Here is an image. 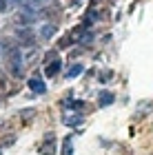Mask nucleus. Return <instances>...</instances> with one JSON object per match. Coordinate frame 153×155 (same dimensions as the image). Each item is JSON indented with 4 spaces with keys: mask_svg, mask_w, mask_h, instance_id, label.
Listing matches in <instances>:
<instances>
[{
    "mask_svg": "<svg viewBox=\"0 0 153 155\" xmlns=\"http://www.w3.org/2000/svg\"><path fill=\"white\" fill-rule=\"evenodd\" d=\"M7 60H9V67H11V71L13 73H20L22 71V55H20V49L18 47H7Z\"/></svg>",
    "mask_w": 153,
    "mask_h": 155,
    "instance_id": "nucleus-1",
    "label": "nucleus"
},
{
    "mask_svg": "<svg viewBox=\"0 0 153 155\" xmlns=\"http://www.w3.org/2000/svg\"><path fill=\"white\" fill-rule=\"evenodd\" d=\"M27 87H29V91H31V93H36V95H45L47 93V84H45L42 78H29Z\"/></svg>",
    "mask_w": 153,
    "mask_h": 155,
    "instance_id": "nucleus-2",
    "label": "nucleus"
},
{
    "mask_svg": "<svg viewBox=\"0 0 153 155\" xmlns=\"http://www.w3.org/2000/svg\"><path fill=\"white\" fill-rule=\"evenodd\" d=\"M82 122H85V113H71V115H62V124L67 126H80Z\"/></svg>",
    "mask_w": 153,
    "mask_h": 155,
    "instance_id": "nucleus-3",
    "label": "nucleus"
},
{
    "mask_svg": "<svg viewBox=\"0 0 153 155\" xmlns=\"http://www.w3.org/2000/svg\"><path fill=\"white\" fill-rule=\"evenodd\" d=\"M60 69H62V62L55 58V60H51V62H47V67H45V75H47V78H53V75H58Z\"/></svg>",
    "mask_w": 153,
    "mask_h": 155,
    "instance_id": "nucleus-4",
    "label": "nucleus"
},
{
    "mask_svg": "<svg viewBox=\"0 0 153 155\" xmlns=\"http://www.w3.org/2000/svg\"><path fill=\"white\" fill-rule=\"evenodd\" d=\"M38 153H40V155H55V137L51 135V137L38 149Z\"/></svg>",
    "mask_w": 153,
    "mask_h": 155,
    "instance_id": "nucleus-5",
    "label": "nucleus"
},
{
    "mask_svg": "<svg viewBox=\"0 0 153 155\" xmlns=\"http://www.w3.org/2000/svg\"><path fill=\"white\" fill-rule=\"evenodd\" d=\"M16 36L20 38V40H25L22 45H33V31L29 29V27H25V29H20Z\"/></svg>",
    "mask_w": 153,
    "mask_h": 155,
    "instance_id": "nucleus-6",
    "label": "nucleus"
},
{
    "mask_svg": "<svg viewBox=\"0 0 153 155\" xmlns=\"http://www.w3.org/2000/svg\"><path fill=\"white\" fill-rule=\"evenodd\" d=\"M115 102V95L111 93V91H102L100 97H98V104L100 107H109V104H113Z\"/></svg>",
    "mask_w": 153,
    "mask_h": 155,
    "instance_id": "nucleus-7",
    "label": "nucleus"
},
{
    "mask_svg": "<svg viewBox=\"0 0 153 155\" xmlns=\"http://www.w3.org/2000/svg\"><path fill=\"white\" fill-rule=\"evenodd\" d=\"M62 155H73V137L71 135L65 137V142H62Z\"/></svg>",
    "mask_w": 153,
    "mask_h": 155,
    "instance_id": "nucleus-8",
    "label": "nucleus"
},
{
    "mask_svg": "<svg viewBox=\"0 0 153 155\" xmlns=\"http://www.w3.org/2000/svg\"><path fill=\"white\" fill-rule=\"evenodd\" d=\"M55 31H58V27H55V25H45L42 27V38L49 40L51 36H55Z\"/></svg>",
    "mask_w": 153,
    "mask_h": 155,
    "instance_id": "nucleus-9",
    "label": "nucleus"
},
{
    "mask_svg": "<svg viewBox=\"0 0 153 155\" xmlns=\"http://www.w3.org/2000/svg\"><path fill=\"white\" fill-rule=\"evenodd\" d=\"M149 111H153V102H140L138 104V113L140 115H147Z\"/></svg>",
    "mask_w": 153,
    "mask_h": 155,
    "instance_id": "nucleus-10",
    "label": "nucleus"
},
{
    "mask_svg": "<svg viewBox=\"0 0 153 155\" xmlns=\"http://www.w3.org/2000/svg\"><path fill=\"white\" fill-rule=\"evenodd\" d=\"M82 71H85V67H82V64H73V67L67 71V78H78Z\"/></svg>",
    "mask_w": 153,
    "mask_h": 155,
    "instance_id": "nucleus-11",
    "label": "nucleus"
},
{
    "mask_svg": "<svg viewBox=\"0 0 153 155\" xmlns=\"http://www.w3.org/2000/svg\"><path fill=\"white\" fill-rule=\"evenodd\" d=\"M67 104H69V107H73V109H85V107H87V104L80 102V100H69Z\"/></svg>",
    "mask_w": 153,
    "mask_h": 155,
    "instance_id": "nucleus-12",
    "label": "nucleus"
},
{
    "mask_svg": "<svg viewBox=\"0 0 153 155\" xmlns=\"http://www.w3.org/2000/svg\"><path fill=\"white\" fill-rule=\"evenodd\" d=\"M111 75H113L111 71H104V73H100V78H98V80H100V82H109V80H111Z\"/></svg>",
    "mask_w": 153,
    "mask_h": 155,
    "instance_id": "nucleus-13",
    "label": "nucleus"
},
{
    "mask_svg": "<svg viewBox=\"0 0 153 155\" xmlns=\"http://www.w3.org/2000/svg\"><path fill=\"white\" fill-rule=\"evenodd\" d=\"M33 113H36V111H33V109H31V111H29V109H27V111H22V120H25V122H27V120H29V117L33 120Z\"/></svg>",
    "mask_w": 153,
    "mask_h": 155,
    "instance_id": "nucleus-14",
    "label": "nucleus"
},
{
    "mask_svg": "<svg viewBox=\"0 0 153 155\" xmlns=\"http://www.w3.org/2000/svg\"><path fill=\"white\" fill-rule=\"evenodd\" d=\"M55 58H58V53H55V51H51V53H47V55H45V60H47V62H51V60H55Z\"/></svg>",
    "mask_w": 153,
    "mask_h": 155,
    "instance_id": "nucleus-15",
    "label": "nucleus"
},
{
    "mask_svg": "<svg viewBox=\"0 0 153 155\" xmlns=\"http://www.w3.org/2000/svg\"><path fill=\"white\" fill-rule=\"evenodd\" d=\"M0 155H2V151H0Z\"/></svg>",
    "mask_w": 153,
    "mask_h": 155,
    "instance_id": "nucleus-16",
    "label": "nucleus"
},
{
    "mask_svg": "<svg viewBox=\"0 0 153 155\" xmlns=\"http://www.w3.org/2000/svg\"><path fill=\"white\" fill-rule=\"evenodd\" d=\"M0 55H2V51H0Z\"/></svg>",
    "mask_w": 153,
    "mask_h": 155,
    "instance_id": "nucleus-17",
    "label": "nucleus"
}]
</instances>
